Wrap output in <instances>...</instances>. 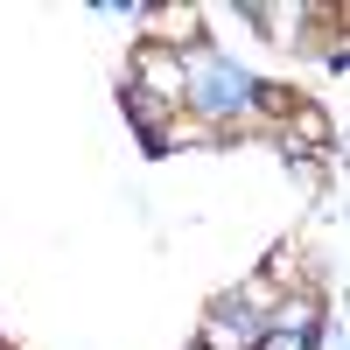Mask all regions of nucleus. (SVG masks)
<instances>
[{
	"mask_svg": "<svg viewBox=\"0 0 350 350\" xmlns=\"http://www.w3.org/2000/svg\"><path fill=\"white\" fill-rule=\"evenodd\" d=\"M133 70H140V92H161V105L183 92V64H175V49H161V42H148L133 56Z\"/></svg>",
	"mask_w": 350,
	"mask_h": 350,
	"instance_id": "obj_1",
	"label": "nucleus"
},
{
	"mask_svg": "<svg viewBox=\"0 0 350 350\" xmlns=\"http://www.w3.org/2000/svg\"><path fill=\"white\" fill-rule=\"evenodd\" d=\"M154 28L168 42H196V8H154Z\"/></svg>",
	"mask_w": 350,
	"mask_h": 350,
	"instance_id": "obj_2",
	"label": "nucleus"
},
{
	"mask_svg": "<svg viewBox=\"0 0 350 350\" xmlns=\"http://www.w3.org/2000/svg\"><path fill=\"white\" fill-rule=\"evenodd\" d=\"M126 112H133L140 126H161V98H154V92H140V84H126Z\"/></svg>",
	"mask_w": 350,
	"mask_h": 350,
	"instance_id": "obj_3",
	"label": "nucleus"
},
{
	"mask_svg": "<svg viewBox=\"0 0 350 350\" xmlns=\"http://www.w3.org/2000/svg\"><path fill=\"white\" fill-rule=\"evenodd\" d=\"M252 350H308V336H295V329H273V336H259Z\"/></svg>",
	"mask_w": 350,
	"mask_h": 350,
	"instance_id": "obj_4",
	"label": "nucleus"
}]
</instances>
